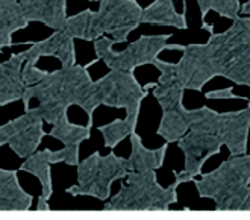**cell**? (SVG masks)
<instances>
[{
	"label": "cell",
	"instance_id": "obj_23",
	"mask_svg": "<svg viewBox=\"0 0 250 220\" xmlns=\"http://www.w3.org/2000/svg\"><path fill=\"white\" fill-rule=\"evenodd\" d=\"M135 125H132L130 122H127L126 119H117L108 125H104L99 128V132H102L105 140V146L109 149H114L117 144H119L122 140L127 138L132 132H135Z\"/></svg>",
	"mask_w": 250,
	"mask_h": 220
},
{
	"label": "cell",
	"instance_id": "obj_6",
	"mask_svg": "<svg viewBox=\"0 0 250 220\" xmlns=\"http://www.w3.org/2000/svg\"><path fill=\"white\" fill-rule=\"evenodd\" d=\"M147 87H141L132 71L111 70L99 81H93L83 111L88 115V126H93V114L97 107L125 108L126 120L137 126L141 104L147 96Z\"/></svg>",
	"mask_w": 250,
	"mask_h": 220
},
{
	"label": "cell",
	"instance_id": "obj_19",
	"mask_svg": "<svg viewBox=\"0 0 250 220\" xmlns=\"http://www.w3.org/2000/svg\"><path fill=\"white\" fill-rule=\"evenodd\" d=\"M141 23L158 26H171L176 29H187L188 23L185 12L179 14L174 8L173 0H155L147 8H143Z\"/></svg>",
	"mask_w": 250,
	"mask_h": 220
},
{
	"label": "cell",
	"instance_id": "obj_12",
	"mask_svg": "<svg viewBox=\"0 0 250 220\" xmlns=\"http://www.w3.org/2000/svg\"><path fill=\"white\" fill-rule=\"evenodd\" d=\"M26 19L62 31L67 20V0H20Z\"/></svg>",
	"mask_w": 250,
	"mask_h": 220
},
{
	"label": "cell",
	"instance_id": "obj_18",
	"mask_svg": "<svg viewBox=\"0 0 250 220\" xmlns=\"http://www.w3.org/2000/svg\"><path fill=\"white\" fill-rule=\"evenodd\" d=\"M27 26L20 0H0V52L12 47V34Z\"/></svg>",
	"mask_w": 250,
	"mask_h": 220
},
{
	"label": "cell",
	"instance_id": "obj_10",
	"mask_svg": "<svg viewBox=\"0 0 250 220\" xmlns=\"http://www.w3.org/2000/svg\"><path fill=\"white\" fill-rule=\"evenodd\" d=\"M42 123L40 112L29 108L23 115L0 126V144H8L20 158L32 155L46 137Z\"/></svg>",
	"mask_w": 250,
	"mask_h": 220
},
{
	"label": "cell",
	"instance_id": "obj_29",
	"mask_svg": "<svg viewBox=\"0 0 250 220\" xmlns=\"http://www.w3.org/2000/svg\"><path fill=\"white\" fill-rule=\"evenodd\" d=\"M240 14H244V16L250 14V0H247L246 3H243V5L240 6Z\"/></svg>",
	"mask_w": 250,
	"mask_h": 220
},
{
	"label": "cell",
	"instance_id": "obj_4",
	"mask_svg": "<svg viewBox=\"0 0 250 220\" xmlns=\"http://www.w3.org/2000/svg\"><path fill=\"white\" fill-rule=\"evenodd\" d=\"M189 129L178 141V148L185 155V167L182 172H173L174 181L179 185L191 182L202 175L203 164L220 154L223 146V114L208 107L188 110Z\"/></svg>",
	"mask_w": 250,
	"mask_h": 220
},
{
	"label": "cell",
	"instance_id": "obj_20",
	"mask_svg": "<svg viewBox=\"0 0 250 220\" xmlns=\"http://www.w3.org/2000/svg\"><path fill=\"white\" fill-rule=\"evenodd\" d=\"M187 111L188 110L184 107V102L163 111V117H161L156 134L163 137L166 143H176L187 134V131L189 129Z\"/></svg>",
	"mask_w": 250,
	"mask_h": 220
},
{
	"label": "cell",
	"instance_id": "obj_9",
	"mask_svg": "<svg viewBox=\"0 0 250 220\" xmlns=\"http://www.w3.org/2000/svg\"><path fill=\"white\" fill-rule=\"evenodd\" d=\"M171 34L164 35H143L137 41L127 44L122 52L114 50L115 41L100 37L94 40V50L99 60L104 61L111 70L134 71L137 67L153 64L161 52L167 49V43Z\"/></svg>",
	"mask_w": 250,
	"mask_h": 220
},
{
	"label": "cell",
	"instance_id": "obj_21",
	"mask_svg": "<svg viewBox=\"0 0 250 220\" xmlns=\"http://www.w3.org/2000/svg\"><path fill=\"white\" fill-rule=\"evenodd\" d=\"M49 151H35L32 155H29L24 158V163L20 166V170L27 172L34 176H37L42 192L41 195L50 199L53 193V185H52V173H50V163H49Z\"/></svg>",
	"mask_w": 250,
	"mask_h": 220
},
{
	"label": "cell",
	"instance_id": "obj_14",
	"mask_svg": "<svg viewBox=\"0 0 250 220\" xmlns=\"http://www.w3.org/2000/svg\"><path fill=\"white\" fill-rule=\"evenodd\" d=\"M153 66L161 71V76L158 78V82H155L153 96L158 100L159 107L164 110L173 108L174 105L181 104L184 100V88L176 76V68L173 63H166L156 60L153 61Z\"/></svg>",
	"mask_w": 250,
	"mask_h": 220
},
{
	"label": "cell",
	"instance_id": "obj_2",
	"mask_svg": "<svg viewBox=\"0 0 250 220\" xmlns=\"http://www.w3.org/2000/svg\"><path fill=\"white\" fill-rule=\"evenodd\" d=\"M88 66H70L49 71L38 84L24 87L23 104L29 110L32 99L38 100L35 108L44 122L55 125L62 117L68 115V108L76 105L83 108L93 79L88 73Z\"/></svg>",
	"mask_w": 250,
	"mask_h": 220
},
{
	"label": "cell",
	"instance_id": "obj_25",
	"mask_svg": "<svg viewBox=\"0 0 250 220\" xmlns=\"http://www.w3.org/2000/svg\"><path fill=\"white\" fill-rule=\"evenodd\" d=\"M79 146L81 144H68L64 146L61 151H49V163L58 164L65 163L68 166H78L79 164Z\"/></svg>",
	"mask_w": 250,
	"mask_h": 220
},
{
	"label": "cell",
	"instance_id": "obj_27",
	"mask_svg": "<svg viewBox=\"0 0 250 220\" xmlns=\"http://www.w3.org/2000/svg\"><path fill=\"white\" fill-rule=\"evenodd\" d=\"M207 99H240V100H244L243 96H237L233 93L232 87L229 88H223V90H212V91H208L205 94Z\"/></svg>",
	"mask_w": 250,
	"mask_h": 220
},
{
	"label": "cell",
	"instance_id": "obj_7",
	"mask_svg": "<svg viewBox=\"0 0 250 220\" xmlns=\"http://www.w3.org/2000/svg\"><path fill=\"white\" fill-rule=\"evenodd\" d=\"M178 182L161 187L156 170H129L120 192L104 205L105 211H168L178 202Z\"/></svg>",
	"mask_w": 250,
	"mask_h": 220
},
{
	"label": "cell",
	"instance_id": "obj_33",
	"mask_svg": "<svg viewBox=\"0 0 250 220\" xmlns=\"http://www.w3.org/2000/svg\"><path fill=\"white\" fill-rule=\"evenodd\" d=\"M90 2H102V0H90Z\"/></svg>",
	"mask_w": 250,
	"mask_h": 220
},
{
	"label": "cell",
	"instance_id": "obj_3",
	"mask_svg": "<svg viewBox=\"0 0 250 220\" xmlns=\"http://www.w3.org/2000/svg\"><path fill=\"white\" fill-rule=\"evenodd\" d=\"M141 14L143 8L137 0H102L97 11L85 9L67 17L64 31L85 41H94L108 34L117 44L126 43L129 34L140 27Z\"/></svg>",
	"mask_w": 250,
	"mask_h": 220
},
{
	"label": "cell",
	"instance_id": "obj_11",
	"mask_svg": "<svg viewBox=\"0 0 250 220\" xmlns=\"http://www.w3.org/2000/svg\"><path fill=\"white\" fill-rule=\"evenodd\" d=\"M27 44L31 47L24 52H20L24 63L37 64L41 56H55L61 61L62 67L76 64L75 38L67 34L64 29L62 31H55L49 38Z\"/></svg>",
	"mask_w": 250,
	"mask_h": 220
},
{
	"label": "cell",
	"instance_id": "obj_22",
	"mask_svg": "<svg viewBox=\"0 0 250 220\" xmlns=\"http://www.w3.org/2000/svg\"><path fill=\"white\" fill-rule=\"evenodd\" d=\"M52 131L49 135L62 141L65 146L68 144H81L82 141L88 140L91 137V128L90 126H82V125H75L68 120V115L62 117L60 122L52 125Z\"/></svg>",
	"mask_w": 250,
	"mask_h": 220
},
{
	"label": "cell",
	"instance_id": "obj_13",
	"mask_svg": "<svg viewBox=\"0 0 250 220\" xmlns=\"http://www.w3.org/2000/svg\"><path fill=\"white\" fill-rule=\"evenodd\" d=\"M223 114V144L228 148L229 155H244L247 154L250 117L246 110L228 111Z\"/></svg>",
	"mask_w": 250,
	"mask_h": 220
},
{
	"label": "cell",
	"instance_id": "obj_31",
	"mask_svg": "<svg viewBox=\"0 0 250 220\" xmlns=\"http://www.w3.org/2000/svg\"><path fill=\"white\" fill-rule=\"evenodd\" d=\"M202 29H207V31L211 34V32H214V26H208L205 22H202Z\"/></svg>",
	"mask_w": 250,
	"mask_h": 220
},
{
	"label": "cell",
	"instance_id": "obj_17",
	"mask_svg": "<svg viewBox=\"0 0 250 220\" xmlns=\"http://www.w3.org/2000/svg\"><path fill=\"white\" fill-rule=\"evenodd\" d=\"M129 138L132 146L130 156L127 159L129 170L147 172V170H158L163 167L166 161V154L168 149V143L163 144L158 149H147L137 132H132Z\"/></svg>",
	"mask_w": 250,
	"mask_h": 220
},
{
	"label": "cell",
	"instance_id": "obj_8",
	"mask_svg": "<svg viewBox=\"0 0 250 220\" xmlns=\"http://www.w3.org/2000/svg\"><path fill=\"white\" fill-rule=\"evenodd\" d=\"M78 185L68 187L65 192L71 196H90L99 200H108L114 181L125 179L129 172L127 159L114 152L102 156L99 152L79 161Z\"/></svg>",
	"mask_w": 250,
	"mask_h": 220
},
{
	"label": "cell",
	"instance_id": "obj_32",
	"mask_svg": "<svg viewBox=\"0 0 250 220\" xmlns=\"http://www.w3.org/2000/svg\"><path fill=\"white\" fill-rule=\"evenodd\" d=\"M247 112H249V117H250V99L247 100Z\"/></svg>",
	"mask_w": 250,
	"mask_h": 220
},
{
	"label": "cell",
	"instance_id": "obj_26",
	"mask_svg": "<svg viewBox=\"0 0 250 220\" xmlns=\"http://www.w3.org/2000/svg\"><path fill=\"white\" fill-rule=\"evenodd\" d=\"M49 71L41 70L37 67V64H31V63H24V66L21 67V81L24 84V87H31L38 84L44 76L47 75Z\"/></svg>",
	"mask_w": 250,
	"mask_h": 220
},
{
	"label": "cell",
	"instance_id": "obj_34",
	"mask_svg": "<svg viewBox=\"0 0 250 220\" xmlns=\"http://www.w3.org/2000/svg\"><path fill=\"white\" fill-rule=\"evenodd\" d=\"M0 146H2V144H0Z\"/></svg>",
	"mask_w": 250,
	"mask_h": 220
},
{
	"label": "cell",
	"instance_id": "obj_28",
	"mask_svg": "<svg viewBox=\"0 0 250 220\" xmlns=\"http://www.w3.org/2000/svg\"><path fill=\"white\" fill-rule=\"evenodd\" d=\"M35 210H37V211H46V213H49V211L52 210V208H50V205H49V199H46L42 195H40Z\"/></svg>",
	"mask_w": 250,
	"mask_h": 220
},
{
	"label": "cell",
	"instance_id": "obj_30",
	"mask_svg": "<svg viewBox=\"0 0 250 220\" xmlns=\"http://www.w3.org/2000/svg\"><path fill=\"white\" fill-rule=\"evenodd\" d=\"M167 49H170V50H181L182 52L184 46H181V44H168L167 43Z\"/></svg>",
	"mask_w": 250,
	"mask_h": 220
},
{
	"label": "cell",
	"instance_id": "obj_16",
	"mask_svg": "<svg viewBox=\"0 0 250 220\" xmlns=\"http://www.w3.org/2000/svg\"><path fill=\"white\" fill-rule=\"evenodd\" d=\"M24 60L20 53H12L9 60L0 63V107L21 100L24 84L21 81V67Z\"/></svg>",
	"mask_w": 250,
	"mask_h": 220
},
{
	"label": "cell",
	"instance_id": "obj_1",
	"mask_svg": "<svg viewBox=\"0 0 250 220\" xmlns=\"http://www.w3.org/2000/svg\"><path fill=\"white\" fill-rule=\"evenodd\" d=\"M222 34L211 32L205 44H188L174 64L184 90L202 91L214 78L250 87V17H237Z\"/></svg>",
	"mask_w": 250,
	"mask_h": 220
},
{
	"label": "cell",
	"instance_id": "obj_15",
	"mask_svg": "<svg viewBox=\"0 0 250 220\" xmlns=\"http://www.w3.org/2000/svg\"><path fill=\"white\" fill-rule=\"evenodd\" d=\"M19 170L0 169V211H29L34 198L24 192L19 181Z\"/></svg>",
	"mask_w": 250,
	"mask_h": 220
},
{
	"label": "cell",
	"instance_id": "obj_24",
	"mask_svg": "<svg viewBox=\"0 0 250 220\" xmlns=\"http://www.w3.org/2000/svg\"><path fill=\"white\" fill-rule=\"evenodd\" d=\"M197 3L202 12V22H205L209 11H215L220 17L229 20H235L240 16V0H197Z\"/></svg>",
	"mask_w": 250,
	"mask_h": 220
},
{
	"label": "cell",
	"instance_id": "obj_5",
	"mask_svg": "<svg viewBox=\"0 0 250 220\" xmlns=\"http://www.w3.org/2000/svg\"><path fill=\"white\" fill-rule=\"evenodd\" d=\"M194 181L200 198L214 200L217 211H250V154L235 155Z\"/></svg>",
	"mask_w": 250,
	"mask_h": 220
}]
</instances>
